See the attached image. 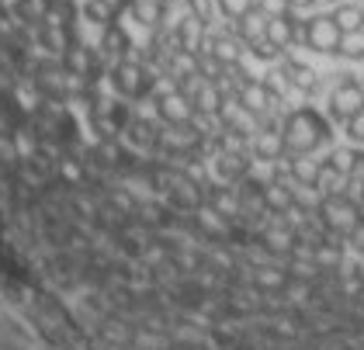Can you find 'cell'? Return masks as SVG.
Listing matches in <instances>:
<instances>
[{
    "label": "cell",
    "mask_w": 364,
    "mask_h": 350,
    "mask_svg": "<svg viewBox=\"0 0 364 350\" xmlns=\"http://www.w3.org/2000/svg\"><path fill=\"white\" fill-rule=\"evenodd\" d=\"M129 14H132L136 21L153 28V25H160V21L167 18V4H160V0H136Z\"/></svg>",
    "instance_id": "18"
},
{
    "label": "cell",
    "mask_w": 364,
    "mask_h": 350,
    "mask_svg": "<svg viewBox=\"0 0 364 350\" xmlns=\"http://www.w3.org/2000/svg\"><path fill=\"white\" fill-rule=\"evenodd\" d=\"M215 7H219V14L223 18H229V21H240L243 14H250L253 7V0H215Z\"/></svg>",
    "instance_id": "24"
},
{
    "label": "cell",
    "mask_w": 364,
    "mask_h": 350,
    "mask_svg": "<svg viewBox=\"0 0 364 350\" xmlns=\"http://www.w3.org/2000/svg\"><path fill=\"white\" fill-rule=\"evenodd\" d=\"M160 4H167V7H170V4H177V0H160Z\"/></svg>",
    "instance_id": "34"
},
{
    "label": "cell",
    "mask_w": 364,
    "mask_h": 350,
    "mask_svg": "<svg viewBox=\"0 0 364 350\" xmlns=\"http://www.w3.org/2000/svg\"><path fill=\"white\" fill-rule=\"evenodd\" d=\"M219 174H223L225 181H243V177L250 174V160H247V153H223V160H219Z\"/></svg>",
    "instance_id": "20"
},
{
    "label": "cell",
    "mask_w": 364,
    "mask_h": 350,
    "mask_svg": "<svg viewBox=\"0 0 364 350\" xmlns=\"http://www.w3.org/2000/svg\"><path fill=\"white\" fill-rule=\"evenodd\" d=\"M361 170H364V153H361Z\"/></svg>",
    "instance_id": "35"
},
{
    "label": "cell",
    "mask_w": 364,
    "mask_h": 350,
    "mask_svg": "<svg viewBox=\"0 0 364 350\" xmlns=\"http://www.w3.org/2000/svg\"><path fill=\"white\" fill-rule=\"evenodd\" d=\"M319 218H323V226L336 233V236H354L358 229L364 226V205L361 201H354L350 194H326L323 201H319Z\"/></svg>",
    "instance_id": "2"
},
{
    "label": "cell",
    "mask_w": 364,
    "mask_h": 350,
    "mask_svg": "<svg viewBox=\"0 0 364 350\" xmlns=\"http://www.w3.org/2000/svg\"><path fill=\"white\" fill-rule=\"evenodd\" d=\"M170 194H173V201H177L181 208H201V188H198L195 181L181 177V174H177V181H173Z\"/></svg>",
    "instance_id": "17"
},
{
    "label": "cell",
    "mask_w": 364,
    "mask_h": 350,
    "mask_svg": "<svg viewBox=\"0 0 364 350\" xmlns=\"http://www.w3.org/2000/svg\"><path fill=\"white\" fill-rule=\"evenodd\" d=\"M302 42L319 55H336L340 53V42H343V31L333 21V14H312L302 25Z\"/></svg>",
    "instance_id": "3"
},
{
    "label": "cell",
    "mask_w": 364,
    "mask_h": 350,
    "mask_svg": "<svg viewBox=\"0 0 364 350\" xmlns=\"http://www.w3.org/2000/svg\"><path fill=\"white\" fill-rule=\"evenodd\" d=\"M264 35H267L281 53H284L288 46H295V42L302 38V25H299V18H295L291 7H288V11H281V14H271V18H267V31H264Z\"/></svg>",
    "instance_id": "7"
},
{
    "label": "cell",
    "mask_w": 364,
    "mask_h": 350,
    "mask_svg": "<svg viewBox=\"0 0 364 350\" xmlns=\"http://www.w3.org/2000/svg\"><path fill=\"white\" fill-rule=\"evenodd\" d=\"M173 38H177V46H181L184 53H201V46H205V25L198 21L195 14H184V18L177 21Z\"/></svg>",
    "instance_id": "11"
},
{
    "label": "cell",
    "mask_w": 364,
    "mask_h": 350,
    "mask_svg": "<svg viewBox=\"0 0 364 350\" xmlns=\"http://www.w3.org/2000/svg\"><path fill=\"white\" fill-rule=\"evenodd\" d=\"M198 226H201L208 236H225V233H229L225 216H223V212H215V208H205V212H198Z\"/></svg>",
    "instance_id": "23"
},
{
    "label": "cell",
    "mask_w": 364,
    "mask_h": 350,
    "mask_svg": "<svg viewBox=\"0 0 364 350\" xmlns=\"http://www.w3.org/2000/svg\"><path fill=\"white\" fill-rule=\"evenodd\" d=\"M343 125H347V139H350V142H364V108L358 111V115H350Z\"/></svg>",
    "instance_id": "29"
},
{
    "label": "cell",
    "mask_w": 364,
    "mask_h": 350,
    "mask_svg": "<svg viewBox=\"0 0 364 350\" xmlns=\"http://www.w3.org/2000/svg\"><path fill=\"white\" fill-rule=\"evenodd\" d=\"M191 105H195V111H201V115H219V108H223V90H219V83L208 80V77H201V80L191 87Z\"/></svg>",
    "instance_id": "9"
},
{
    "label": "cell",
    "mask_w": 364,
    "mask_h": 350,
    "mask_svg": "<svg viewBox=\"0 0 364 350\" xmlns=\"http://www.w3.org/2000/svg\"><path fill=\"white\" fill-rule=\"evenodd\" d=\"M326 166L336 170V174H343V177H350L354 170H361V153H354V149H336V153H330Z\"/></svg>",
    "instance_id": "21"
},
{
    "label": "cell",
    "mask_w": 364,
    "mask_h": 350,
    "mask_svg": "<svg viewBox=\"0 0 364 350\" xmlns=\"http://www.w3.org/2000/svg\"><path fill=\"white\" fill-rule=\"evenodd\" d=\"M253 153H257V160H281V157H288V149H284V139H281L278 129H264V132L257 135V142H253Z\"/></svg>",
    "instance_id": "14"
},
{
    "label": "cell",
    "mask_w": 364,
    "mask_h": 350,
    "mask_svg": "<svg viewBox=\"0 0 364 350\" xmlns=\"http://www.w3.org/2000/svg\"><path fill=\"white\" fill-rule=\"evenodd\" d=\"M264 31H267V14L260 11V4L253 7L250 14H243L240 21H236V38L240 42H257V38H264Z\"/></svg>",
    "instance_id": "13"
},
{
    "label": "cell",
    "mask_w": 364,
    "mask_h": 350,
    "mask_svg": "<svg viewBox=\"0 0 364 350\" xmlns=\"http://www.w3.org/2000/svg\"><path fill=\"white\" fill-rule=\"evenodd\" d=\"M350 240L358 243V250H364V226H361V229H358V233H354V236H350Z\"/></svg>",
    "instance_id": "33"
},
{
    "label": "cell",
    "mask_w": 364,
    "mask_h": 350,
    "mask_svg": "<svg viewBox=\"0 0 364 350\" xmlns=\"http://www.w3.org/2000/svg\"><path fill=\"white\" fill-rule=\"evenodd\" d=\"M101 4H105V7L112 11V18L118 21V18H122L125 11H132V4H136V0H101Z\"/></svg>",
    "instance_id": "31"
},
{
    "label": "cell",
    "mask_w": 364,
    "mask_h": 350,
    "mask_svg": "<svg viewBox=\"0 0 364 350\" xmlns=\"http://www.w3.org/2000/svg\"><path fill=\"white\" fill-rule=\"evenodd\" d=\"M288 7H316V0H288Z\"/></svg>",
    "instance_id": "32"
},
{
    "label": "cell",
    "mask_w": 364,
    "mask_h": 350,
    "mask_svg": "<svg viewBox=\"0 0 364 350\" xmlns=\"http://www.w3.org/2000/svg\"><path fill=\"white\" fill-rule=\"evenodd\" d=\"M112 83H114V90L125 94V97H142V94L153 90V77L142 70L139 63H132V59H118L114 63Z\"/></svg>",
    "instance_id": "4"
},
{
    "label": "cell",
    "mask_w": 364,
    "mask_h": 350,
    "mask_svg": "<svg viewBox=\"0 0 364 350\" xmlns=\"http://www.w3.org/2000/svg\"><path fill=\"white\" fill-rule=\"evenodd\" d=\"M250 55H257V59H264V63H271V59H278L281 49L264 35V38H257V42H250Z\"/></svg>",
    "instance_id": "27"
},
{
    "label": "cell",
    "mask_w": 364,
    "mask_h": 350,
    "mask_svg": "<svg viewBox=\"0 0 364 350\" xmlns=\"http://www.w3.org/2000/svg\"><path fill=\"white\" fill-rule=\"evenodd\" d=\"M288 174H291V181H299V188H319L323 163L309 160V157H291L288 160Z\"/></svg>",
    "instance_id": "12"
},
{
    "label": "cell",
    "mask_w": 364,
    "mask_h": 350,
    "mask_svg": "<svg viewBox=\"0 0 364 350\" xmlns=\"http://www.w3.org/2000/svg\"><path fill=\"white\" fill-rule=\"evenodd\" d=\"M264 205L271 212H288V208H295V194L281 181H271V184H264Z\"/></svg>",
    "instance_id": "16"
},
{
    "label": "cell",
    "mask_w": 364,
    "mask_h": 350,
    "mask_svg": "<svg viewBox=\"0 0 364 350\" xmlns=\"http://www.w3.org/2000/svg\"><path fill=\"white\" fill-rule=\"evenodd\" d=\"M340 55H347V59H364V28L361 31H347V35H343Z\"/></svg>",
    "instance_id": "25"
},
{
    "label": "cell",
    "mask_w": 364,
    "mask_h": 350,
    "mask_svg": "<svg viewBox=\"0 0 364 350\" xmlns=\"http://www.w3.org/2000/svg\"><path fill=\"white\" fill-rule=\"evenodd\" d=\"M201 53H208L219 66L229 70V66H240V59H243V42L232 38V35H205Z\"/></svg>",
    "instance_id": "8"
},
{
    "label": "cell",
    "mask_w": 364,
    "mask_h": 350,
    "mask_svg": "<svg viewBox=\"0 0 364 350\" xmlns=\"http://www.w3.org/2000/svg\"><path fill=\"white\" fill-rule=\"evenodd\" d=\"M361 108H364V83H358L354 77H343L333 87V94H330V115L336 122H347Z\"/></svg>",
    "instance_id": "5"
},
{
    "label": "cell",
    "mask_w": 364,
    "mask_h": 350,
    "mask_svg": "<svg viewBox=\"0 0 364 350\" xmlns=\"http://www.w3.org/2000/svg\"><path fill=\"white\" fill-rule=\"evenodd\" d=\"M333 21L340 25L343 35H347V31H361L364 28V7H358V4H336Z\"/></svg>",
    "instance_id": "19"
},
{
    "label": "cell",
    "mask_w": 364,
    "mask_h": 350,
    "mask_svg": "<svg viewBox=\"0 0 364 350\" xmlns=\"http://www.w3.org/2000/svg\"><path fill=\"white\" fill-rule=\"evenodd\" d=\"M284 281H288V274H284V270H278V267L257 270V285H260V288H281Z\"/></svg>",
    "instance_id": "28"
},
{
    "label": "cell",
    "mask_w": 364,
    "mask_h": 350,
    "mask_svg": "<svg viewBox=\"0 0 364 350\" xmlns=\"http://www.w3.org/2000/svg\"><path fill=\"white\" fill-rule=\"evenodd\" d=\"M101 49L112 55H122V59H129V53H132V38L125 35V28L118 25V21H112V25H105V38H101Z\"/></svg>",
    "instance_id": "15"
},
{
    "label": "cell",
    "mask_w": 364,
    "mask_h": 350,
    "mask_svg": "<svg viewBox=\"0 0 364 350\" xmlns=\"http://www.w3.org/2000/svg\"><path fill=\"white\" fill-rule=\"evenodd\" d=\"M188 14H195L198 21L208 28L212 18H215V4H212V0H188Z\"/></svg>",
    "instance_id": "26"
},
{
    "label": "cell",
    "mask_w": 364,
    "mask_h": 350,
    "mask_svg": "<svg viewBox=\"0 0 364 350\" xmlns=\"http://www.w3.org/2000/svg\"><path fill=\"white\" fill-rule=\"evenodd\" d=\"M156 115H160L167 125H188V122L195 118V105H191V97H188L181 87H173V90L156 97Z\"/></svg>",
    "instance_id": "6"
},
{
    "label": "cell",
    "mask_w": 364,
    "mask_h": 350,
    "mask_svg": "<svg viewBox=\"0 0 364 350\" xmlns=\"http://www.w3.org/2000/svg\"><path fill=\"white\" fill-rule=\"evenodd\" d=\"M288 87H295V90H302V94H316L319 90V80H316V73L309 70L306 63H299V59H284L281 63V73Z\"/></svg>",
    "instance_id": "10"
},
{
    "label": "cell",
    "mask_w": 364,
    "mask_h": 350,
    "mask_svg": "<svg viewBox=\"0 0 364 350\" xmlns=\"http://www.w3.org/2000/svg\"><path fill=\"white\" fill-rule=\"evenodd\" d=\"M316 260L326 264V267H336L340 264V246H319L316 250Z\"/></svg>",
    "instance_id": "30"
},
{
    "label": "cell",
    "mask_w": 364,
    "mask_h": 350,
    "mask_svg": "<svg viewBox=\"0 0 364 350\" xmlns=\"http://www.w3.org/2000/svg\"><path fill=\"white\" fill-rule=\"evenodd\" d=\"M336 4H343V0H336Z\"/></svg>",
    "instance_id": "36"
},
{
    "label": "cell",
    "mask_w": 364,
    "mask_h": 350,
    "mask_svg": "<svg viewBox=\"0 0 364 350\" xmlns=\"http://www.w3.org/2000/svg\"><path fill=\"white\" fill-rule=\"evenodd\" d=\"M208 198H212V208H215V212H223V216H236V212L243 208V205H240V198H236L229 188H215Z\"/></svg>",
    "instance_id": "22"
},
{
    "label": "cell",
    "mask_w": 364,
    "mask_h": 350,
    "mask_svg": "<svg viewBox=\"0 0 364 350\" xmlns=\"http://www.w3.org/2000/svg\"><path fill=\"white\" fill-rule=\"evenodd\" d=\"M281 139L291 157H309L333 139V129L316 108H295L281 122Z\"/></svg>",
    "instance_id": "1"
}]
</instances>
